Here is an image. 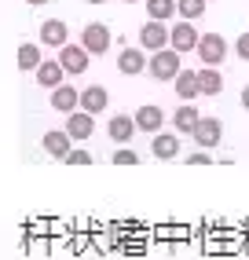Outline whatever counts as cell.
<instances>
[{
  "label": "cell",
  "instance_id": "1",
  "mask_svg": "<svg viewBox=\"0 0 249 260\" xmlns=\"http://www.w3.org/2000/svg\"><path fill=\"white\" fill-rule=\"evenodd\" d=\"M147 74L154 81H176V74H180V51H176V48L154 51L150 62H147Z\"/></svg>",
  "mask_w": 249,
  "mask_h": 260
},
{
  "label": "cell",
  "instance_id": "2",
  "mask_svg": "<svg viewBox=\"0 0 249 260\" xmlns=\"http://www.w3.org/2000/svg\"><path fill=\"white\" fill-rule=\"evenodd\" d=\"M139 44H143L147 51H162L165 44H172V29H165L162 19H150L143 29H139Z\"/></svg>",
  "mask_w": 249,
  "mask_h": 260
},
{
  "label": "cell",
  "instance_id": "3",
  "mask_svg": "<svg viewBox=\"0 0 249 260\" xmlns=\"http://www.w3.org/2000/svg\"><path fill=\"white\" fill-rule=\"evenodd\" d=\"M88 59H92V51H88L84 44H63L59 48V62L66 66V74H84Z\"/></svg>",
  "mask_w": 249,
  "mask_h": 260
},
{
  "label": "cell",
  "instance_id": "4",
  "mask_svg": "<svg viewBox=\"0 0 249 260\" xmlns=\"http://www.w3.org/2000/svg\"><path fill=\"white\" fill-rule=\"evenodd\" d=\"M198 55L205 66H220L224 55H227V41L220 37V33H205V37L198 41Z\"/></svg>",
  "mask_w": 249,
  "mask_h": 260
},
{
  "label": "cell",
  "instance_id": "5",
  "mask_svg": "<svg viewBox=\"0 0 249 260\" xmlns=\"http://www.w3.org/2000/svg\"><path fill=\"white\" fill-rule=\"evenodd\" d=\"M81 44L92 51V55H103V51L110 48V29H106L103 22H88L84 33H81Z\"/></svg>",
  "mask_w": 249,
  "mask_h": 260
},
{
  "label": "cell",
  "instance_id": "6",
  "mask_svg": "<svg viewBox=\"0 0 249 260\" xmlns=\"http://www.w3.org/2000/svg\"><path fill=\"white\" fill-rule=\"evenodd\" d=\"M194 136V143H198V147H216L220 143V136H224V125H220V117H202L198 121V128H194L191 132Z\"/></svg>",
  "mask_w": 249,
  "mask_h": 260
},
{
  "label": "cell",
  "instance_id": "7",
  "mask_svg": "<svg viewBox=\"0 0 249 260\" xmlns=\"http://www.w3.org/2000/svg\"><path fill=\"white\" fill-rule=\"evenodd\" d=\"M198 29L191 26V19H183V22H176L172 26V48L176 51H198Z\"/></svg>",
  "mask_w": 249,
  "mask_h": 260
},
{
  "label": "cell",
  "instance_id": "8",
  "mask_svg": "<svg viewBox=\"0 0 249 260\" xmlns=\"http://www.w3.org/2000/svg\"><path fill=\"white\" fill-rule=\"evenodd\" d=\"M70 143H74V136H70L66 128H51V132H44V150L51 154V158H66V154L74 150Z\"/></svg>",
  "mask_w": 249,
  "mask_h": 260
},
{
  "label": "cell",
  "instance_id": "9",
  "mask_svg": "<svg viewBox=\"0 0 249 260\" xmlns=\"http://www.w3.org/2000/svg\"><path fill=\"white\" fill-rule=\"evenodd\" d=\"M66 132L74 136V140H88V136L96 132V121H92V114L88 110H74L66 117Z\"/></svg>",
  "mask_w": 249,
  "mask_h": 260
},
{
  "label": "cell",
  "instance_id": "10",
  "mask_svg": "<svg viewBox=\"0 0 249 260\" xmlns=\"http://www.w3.org/2000/svg\"><path fill=\"white\" fill-rule=\"evenodd\" d=\"M66 37H70V29H66L63 19H48V22L41 26V44H48V48H63Z\"/></svg>",
  "mask_w": 249,
  "mask_h": 260
},
{
  "label": "cell",
  "instance_id": "11",
  "mask_svg": "<svg viewBox=\"0 0 249 260\" xmlns=\"http://www.w3.org/2000/svg\"><path fill=\"white\" fill-rule=\"evenodd\" d=\"M136 128H139V125H136V117H129V114H117V117H110V125H106L110 140H117V143H129Z\"/></svg>",
  "mask_w": 249,
  "mask_h": 260
},
{
  "label": "cell",
  "instance_id": "12",
  "mask_svg": "<svg viewBox=\"0 0 249 260\" xmlns=\"http://www.w3.org/2000/svg\"><path fill=\"white\" fill-rule=\"evenodd\" d=\"M51 107L70 114V110H77L81 107V92H74L70 84H59V88H51Z\"/></svg>",
  "mask_w": 249,
  "mask_h": 260
},
{
  "label": "cell",
  "instance_id": "13",
  "mask_svg": "<svg viewBox=\"0 0 249 260\" xmlns=\"http://www.w3.org/2000/svg\"><path fill=\"white\" fill-rule=\"evenodd\" d=\"M63 74H66V66H63L59 59L37 66V81H41V88H59V84H63Z\"/></svg>",
  "mask_w": 249,
  "mask_h": 260
},
{
  "label": "cell",
  "instance_id": "14",
  "mask_svg": "<svg viewBox=\"0 0 249 260\" xmlns=\"http://www.w3.org/2000/svg\"><path fill=\"white\" fill-rule=\"evenodd\" d=\"M176 95H180L183 103H191L194 95H202V81H198V74H191V70H187V74H183V70L176 74Z\"/></svg>",
  "mask_w": 249,
  "mask_h": 260
},
{
  "label": "cell",
  "instance_id": "15",
  "mask_svg": "<svg viewBox=\"0 0 249 260\" xmlns=\"http://www.w3.org/2000/svg\"><path fill=\"white\" fill-rule=\"evenodd\" d=\"M154 158H162V161H169V158H176L180 154V140L176 136H169V132H154Z\"/></svg>",
  "mask_w": 249,
  "mask_h": 260
},
{
  "label": "cell",
  "instance_id": "16",
  "mask_svg": "<svg viewBox=\"0 0 249 260\" xmlns=\"http://www.w3.org/2000/svg\"><path fill=\"white\" fill-rule=\"evenodd\" d=\"M81 110H88V114L106 110V88H99V84H88V88L81 92Z\"/></svg>",
  "mask_w": 249,
  "mask_h": 260
},
{
  "label": "cell",
  "instance_id": "17",
  "mask_svg": "<svg viewBox=\"0 0 249 260\" xmlns=\"http://www.w3.org/2000/svg\"><path fill=\"white\" fill-rule=\"evenodd\" d=\"M117 66H121V74H139V70H147V59H143V51L124 48L117 55Z\"/></svg>",
  "mask_w": 249,
  "mask_h": 260
},
{
  "label": "cell",
  "instance_id": "18",
  "mask_svg": "<svg viewBox=\"0 0 249 260\" xmlns=\"http://www.w3.org/2000/svg\"><path fill=\"white\" fill-rule=\"evenodd\" d=\"M198 81H202V95H220L224 92V77H220L216 66H205L198 74Z\"/></svg>",
  "mask_w": 249,
  "mask_h": 260
},
{
  "label": "cell",
  "instance_id": "19",
  "mask_svg": "<svg viewBox=\"0 0 249 260\" xmlns=\"http://www.w3.org/2000/svg\"><path fill=\"white\" fill-rule=\"evenodd\" d=\"M136 125L143 132H158V128H162V110H158V107H139L136 110Z\"/></svg>",
  "mask_w": 249,
  "mask_h": 260
},
{
  "label": "cell",
  "instance_id": "20",
  "mask_svg": "<svg viewBox=\"0 0 249 260\" xmlns=\"http://www.w3.org/2000/svg\"><path fill=\"white\" fill-rule=\"evenodd\" d=\"M44 59H41V48L37 44H19V66L22 70H37Z\"/></svg>",
  "mask_w": 249,
  "mask_h": 260
},
{
  "label": "cell",
  "instance_id": "21",
  "mask_svg": "<svg viewBox=\"0 0 249 260\" xmlns=\"http://www.w3.org/2000/svg\"><path fill=\"white\" fill-rule=\"evenodd\" d=\"M198 121H202V114L194 110L191 103L183 110H176V128H180V132H194V128H198Z\"/></svg>",
  "mask_w": 249,
  "mask_h": 260
},
{
  "label": "cell",
  "instance_id": "22",
  "mask_svg": "<svg viewBox=\"0 0 249 260\" xmlns=\"http://www.w3.org/2000/svg\"><path fill=\"white\" fill-rule=\"evenodd\" d=\"M147 11H150V19H172V15L176 11H180V8H176V0H147Z\"/></svg>",
  "mask_w": 249,
  "mask_h": 260
},
{
  "label": "cell",
  "instance_id": "23",
  "mask_svg": "<svg viewBox=\"0 0 249 260\" xmlns=\"http://www.w3.org/2000/svg\"><path fill=\"white\" fill-rule=\"evenodd\" d=\"M176 8H180L183 19H198V15L205 11V0H176Z\"/></svg>",
  "mask_w": 249,
  "mask_h": 260
},
{
  "label": "cell",
  "instance_id": "24",
  "mask_svg": "<svg viewBox=\"0 0 249 260\" xmlns=\"http://www.w3.org/2000/svg\"><path fill=\"white\" fill-rule=\"evenodd\" d=\"M114 165H139V154H136L132 147H121V150L114 154Z\"/></svg>",
  "mask_w": 249,
  "mask_h": 260
},
{
  "label": "cell",
  "instance_id": "25",
  "mask_svg": "<svg viewBox=\"0 0 249 260\" xmlns=\"http://www.w3.org/2000/svg\"><path fill=\"white\" fill-rule=\"evenodd\" d=\"M66 161H70V165H92V154H88V150H70Z\"/></svg>",
  "mask_w": 249,
  "mask_h": 260
},
{
  "label": "cell",
  "instance_id": "26",
  "mask_svg": "<svg viewBox=\"0 0 249 260\" xmlns=\"http://www.w3.org/2000/svg\"><path fill=\"white\" fill-rule=\"evenodd\" d=\"M235 51H238V59H242V62H249V33H242V37H238Z\"/></svg>",
  "mask_w": 249,
  "mask_h": 260
},
{
  "label": "cell",
  "instance_id": "27",
  "mask_svg": "<svg viewBox=\"0 0 249 260\" xmlns=\"http://www.w3.org/2000/svg\"><path fill=\"white\" fill-rule=\"evenodd\" d=\"M187 161H191V165H209L212 158H209V154H205V150H198V154H191V158H187Z\"/></svg>",
  "mask_w": 249,
  "mask_h": 260
},
{
  "label": "cell",
  "instance_id": "28",
  "mask_svg": "<svg viewBox=\"0 0 249 260\" xmlns=\"http://www.w3.org/2000/svg\"><path fill=\"white\" fill-rule=\"evenodd\" d=\"M242 107L249 110V84H245V88H242Z\"/></svg>",
  "mask_w": 249,
  "mask_h": 260
},
{
  "label": "cell",
  "instance_id": "29",
  "mask_svg": "<svg viewBox=\"0 0 249 260\" xmlns=\"http://www.w3.org/2000/svg\"><path fill=\"white\" fill-rule=\"evenodd\" d=\"M26 4H48V0H26Z\"/></svg>",
  "mask_w": 249,
  "mask_h": 260
},
{
  "label": "cell",
  "instance_id": "30",
  "mask_svg": "<svg viewBox=\"0 0 249 260\" xmlns=\"http://www.w3.org/2000/svg\"><path fill=\"white\" fill-rule=\"evenodd\" d=\"M88 4H103V0H88Z\"/></svg>",
  "mask_w": 249,
  "mask_h": 260
},
{
  "label": "cell",
  "instance_id": "31",
  "mask_svg": "<svg viewBox=\"0 0 249 260\" xmlns=\"http://www.w3.org/2000/svg\"><path fill=\"white\" fill-rule=\"evenodd\" d=\"M124 4H136V0H124Z\"/></svg>",
  "mask_w": 249,
  "mask_h": 260
}]
</instances>
